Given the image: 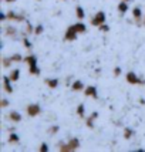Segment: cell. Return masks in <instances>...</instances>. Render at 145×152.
<instances>
[{"label":"cell","instance_id":"31","mask_svg":"<svg viewBox=\"0 0 145 152\" xmlns=\"http://www.w3.org/2000/svg\"><path fill=\"white\" fill-rule=\"evenodd\" d=\"M98 28H100V30H101V31H108V30H110V27L107 26L105 23H104V24H101V26H100Z\"/></svg>","mask_w":145,"mask_h":152},{"label":"cell","instance_id":"2","mask_svg":"<svg viewBox=\"0 0 145 152\" xmlns=\"http://www.w3.org/2000/svg\"><path fill=\"white\" fill-rule=\"evenodd\" d=\"M24 63L29 66V73L33 74V75H39L40 68L37 67V58H36L34 56H27V57H24Z\"/></svg>","mask_w":145,"mask_h":152},{"label":"cell","instance_id":"24","mask_svg":"<svg viewBox=\"0 0 145 152\" xmlns=\"http://www.w3.org/2000/svg\"><path fill=\"white\" fill-rule=\"evenodd\" d=\"M43 31H44V27L41 26V24H39V26L34 27V34H36V36H40V34H43Z\"/></svg>","mask_w":145,"mask_h":152},{"label":"cell","instance_id":"5","mask_svg":"<svg viewBox=\"0 0 145 152\" xmlns=\"http://www.w3.org/2000/svg\"><path fill=\"white\" fill-rule=\"evenodd\" d=\"M26 113L29 117H37L41 113V108H40L39 104H30V105H27Z\"/></svg>","mask_w":145,"mask_h":152},{"label":"cell","instance_id":"32","mask_svg":"<svg viewBox=\"0 0 145 152\" xmlns=\"http://www.w3.org/2000/svg\"><path fill=\"white\" fill-rule=\"evenodd\" d=\"M119 74H121V68H119V67H115V68H114V75L118 77Z\"/></svg>","mask_w":145,"mask_h":152},{"label":"cell","instance_id":"16","mask_svg":"<svg viewBox=\"0 0 145 152\" xmlns=\"http://www.w3.org/2000/svg\"><path fill=\"white\" fill-rule=\"evenodd\" d=\"M74 26V28L77 30V33H86L87 31V27H86V24L84 23H75V24H72Z\"/></svg>","mask_w":145,"mask_h":152},{"label":"cell","instance_id":"36","mask_svg":"<svg viewBox=\"0 0 145 152\" xmlns=\"http://www.w3.org/2000/svg\"><path fill=\"white\" fill-rule=\"evenodd\" d=\"M125 1H130V0H125Z\"/></svg>","mask_w":145,"mask_h":152},{"label":"cell","instance_id":"35","mask_svg":"<svg viewBox=\"0 0 145 152\" xmlns=\"http://www.w3.org/2000/svg\"><path fill=\"white\" fill-rule=\"evenodd\" d=\"M144 26H145V19H144Z\"/></svg>","mask_w":145,"mask_h":152},{"label":"cell","instance_id":"30","mask_svg":"<svg viewBox=\"0 0 145 152\" xmlns=\"http://www.w3.org/2000/svg\"><path fill=\"white\" fill-rule=\"evenodd\" d=\"M34 33V28L30 23H27V34H33Z\"/></svg>","mask_w":145,"mask_h":152},{"label":"cell","instance_id":"12","mask_svg":"<svg viewBox=\"0 0 145 152\" xmlns=\"http://www.w3.org/2000/svg\"><path fill=\"white\" fill-rule=\"evenodd\" d=\"M44 83H46V84L50 87L51 90H54V88H57V87H59V80H57V78H46V81H44Z\"/></svg>","mask_w":145,"mask_h":152},{"label":"cell","instance_id":"13","mask_svg":"<svg viewBox=\"0 0 145 152\" xmlns=\"http://www.w3.org/2000/svg\"><path fill=\"white\" fill-rule=\"evenodd\" d=\"M98 118V113H92L91 117H88L86 121V124L88 128H94V119H97Z\"/></svg>","mask_w":145,"mask_h":152},{"label":"cell","instance_id":"9","mask_svg":"<svg viewBox=\"0 0 145 152\" xmlns=\"http://www.w3.org/2000/svg\"><path fill=\"white\" fill-rule=\"evenodd\" d=\"M7 19L14 20V21H24V16L23 14H16L14 12H9L7 13Z\"/></svg>","mask_w":145,"mask_h":152},{"label":"cell","instance_id":"33","mask_svg":"<svg viewBox=\"0 0 145 152\" xmlns=\"http://www.w3.org/2000/svg\"><path fill=\"white\" fill-rule=\"evenodd\" d=\"M6 19H7V14H4V13L0 14V20H1V21H4Z\"/></svg>","mask_w":145,"mask_h":152},{"label":"cell","instance_id":"14","mask_svg":"<svg viewBox=\"0 0 145 152\" xmlns=\"http://www.w3.org/2000/svg\"><path fill=\"white\" fill-rule=\"evenodd\" d=\"M118 12L121 14H125L128 12V3H127L125 0H122L121 3H118Z\"/></svg>","mask_w":145,"mask_h":152},{"label":"cell","instance_id":"25","mask_svg":"<svg viewBox=\"0 0 145 152\" xmlns=\"http://www.w3.org/2000/svg\"><path fill=\"white\" fill-rule=\"evenodd\" d=\"M1 63H3V67H4V68H9V67H10V64H12L13 61H12L10 58H6V57H3V61H1Z\"/></svg>","mask_w":145,"mask_h":152},{"label":"cell","instance_id":"26","mask_svg":"<svg viewBox=\"0 0 145 152\" xmlns=\"http://www.w3.org/2000/svg\"><path fill=\"white\" fill-rule=\"evenodd\" d=\"M39 151L40 152H47V151H48V145H47L46 142H41V144H40V146H39Z\"/></svg>","mask_w":145,"mask_h":152},{"label":"cell","instance_id":"19","mask_svg":"<svg viewBox=\"0 0 145 152\" xmlns=\"http://www.w3.org/2000/svg\"><path fill=\"white\" fill-rule=\"evenodd\" d=\"M77 115L80 118H86V107H84V104H80L77 107Z\"/></svg>","mask_w":145,"mask_h":152},{"label":"cell","instance_id":"1","mask_svg":"<svg viewBox=\"0 0 145 152\" xmlns=\"http://www.w3.org/2000/svg\"><path fill=\"white\" fill-rule=\"evenodd\" d=\"M80 148V141L77 138H71L68 142L66 144H60L59 145V149L61 152H71V151H75Z\"/></svg>","mask_w":145,"mask_h":152},{"label":"cell","instance_id":"7","mask_svg":"<svg viewBox=\"0 0 145 152\" xmlns=\"http://www.w3.org/2000/svg\"><path fill=\"white\" fill-rule=\"evenodd\" d=\"M12 80H10V77H7V75H4L3 77V90L6 91L7 94H12L13 93V87H12Z\"/></svg>","mask_w":145,"mask_h":152},{"label":"cell","instance_id":"18","mask_svg":"<svg viewBox=\"0 0 145 152\" xmlns=\"http://www.w3.org/2000/svg\"><path fill=\"white\" fill-rule=\"evenodd\" d=\"M10 80L12 81H17V80L20 78V70L19 68H14V70H12V73H10Z\"/></svg>","mask_w":145,"mask_h":152},{"label":"cell","instance_id":"4","mask_svg":"<svg viewBox=\"0 0 145 152\" xmlns=\"http://www.w3.org/2000/svg\"><path fill=\"white\" fill-rule=\"evenodd\" d=\"M104 23H105V13H104V12H98V13H97L91 19V24H92V26L100 27L101 24H104Z\"/></svg>","mask_w":145,"mask_h":152},{"label":"cell","instance_id":"34","mask_svg":"<svg viewBox=\"0 0 145 152\" xmlns=\"http://www.w3.org/2000/svg\"><path fill=\"white\" fill-rule=\"evenodd\" d=\"M6 3H12V1H16V0H4Z\"/></svg>","mask_w":145,"mask_h":152},{"label":"cell","instance_id":"11","mask_svg":"<svg viewBox=\"0 0 145 152\" xmlns=\"http://www.w3.org/2000/svg\"><path fill=\"white\" fill-rule=\"evenodd\" d=\"M9 118L12 119L13 122H20L21 121V114L19 111H12V113L9 114Z\"/></svg>","mask_w":145,"mask_h":152},{"label":"cell","instance_id":"15","mask_svg":"<svg viewBox=\"0 0 145 152\" xmlns=\"http://www.w3.org/2000/svg\"><path fill=\"white\" fill-rule=\"evenodd\" d=\"M71 90L72 91H81V90H84V84L77 80V81H74L71 84Z\"/></svg>","mask_w":145,"mask_h":152},{"label":"cell","instance_id":"28","mask_svg":"<svg viewBox=\"0 0 145 152\" xmlns=\"http://www.w3.org/2000/svg\"><path fill=\"white\" fill-rule=\"evenodd\" d=\"M0 105H1V108H6V107H9V99H7V98H1V101H0Z\"/></svg>","mask_w":145,"mask_h":152},{"label":"cell","instance_id":"22","mask_svg":"<svg viewBox=\"0 0 145 152\" xmlns=\"http://www.w3.org/2000/svg\"><path fill=\"white\" fill-rule=\"evenodd\" d=\"M10 60H12L13 63H20V61H24L23 56H21V54H19V53L12 54V56H10Z\"/></svg>","mask_w":145,"mask_h":152},{"label":"cell","instance_id":"17","mask_svg":"<svg viewBox=\"0 0 145 152\" xmlns=\"http://www.w3.org/2000/svg\"><path fill=\"white\" fill-rule=\"evenodd\" d=\"M16 33H17L16 27H12V26H7L6 30H4V34H6L7 37H13V36H16Z\"/></svg>","mask_w":145,"mask_h":152},{"label":"cell","instance_id":"37","mask_svg":"<svg viewBox=\"0 0 145 152\" xmlns=\"http://www.w3.org/2000/svg\"><path fill=\"white\" fill-rule=\"evenodd\" d=\"M3 1H4V0H3Z\"/></svg>","mask_w":145,"mask_h":152},{"label":"cell","instance_id":"29","mask_svg":"<svg viewBox=\"0 0 145 152\" xmlns=\"http://www.w3.org/2000/svg\"><path fill=\"white\" fill-rule=\"evenodd\" d=\"M48 132L51 134V135H54V134H57V132H59V126H56V125L51 126V128L48 129Z\"/></svg>","mask_w":145,"mask_h":152},{"label":"cell","instance_id":"27","mask_svg":"<svg viewBox=\"0 0 145 152\" xmlns=\"http://www.w3.org/2000/svg\"><path fill=\"white\" fill-rule=\"evenodd\" d=\"M23 44L26 46L27 50H30V48H31V43L29 41V39H27V37H23Z\"/></svg>","mask_w":145,"mask_h":152},{"label":"cell","instance_id":"6","mask_svg":"<svg viewBox=\"0 0 145 152\" xmlns=\"http://www.w3.org/2000/svg\"><path fill=\"white\" fill-rule=\"evenodd\" d=\"M77 30L74 28V26H70L66 30V34H64V40L66 41H72V40L77 39Z\"/></svg>","mask_w":145,"mask_h":152},{"label":"cell","instance_id":"10","mask_svg":"<svg viewBox=\"0 0 145 152\" xmlns=\"http://www.w3.org/2000/svg\"><path fill=\"white\" fill-rule=\"evenodd\" d=\"M132 17H134V20H135L137 23L141 21V19H142V12H141L139 7H134V9H132Z\"/></svg>","mask_w":145,"mask_h":152},{"label":"cell","instance_id":"23","mask_svg":"<svg viewBox=\"0 0 145 152\" xmlns=\"http://www.w3.org/2000/svg\"><path fill=\"white\" fill-rule=\"evenodd\" d=\"M132 135H134V131H132L131 128H125L124 129V138L125 139H130Z\"/></svg>","mask_w":145,"mask_h":152},{"label":"cell","instance_id":"8","mask_svg":"<svg viewBox=\"0 0 145 152\" xmlns=\"http://www.w3.org/2000/svg\"><path fill=\"white\" fill-rule=\"evenodd\" d=\"M84 95L86 97H92V98H97L98 95H97V88L94 86H88L84 88Z\"/></svg>","mask_w":145,"mask_h":152},{"label":"cell","instance_id":"20","mask_svg":"<svg viewBox=\"0 0 145 152\" xmlns=\"http://www.w3.org/2000/svg\"><path fill=\"white\" fill-rule=\"evenodd\" d=\"M75 16H77V17H78L80 20H81V19H84V17H86V13H84V9H83L81 6H77V7H75Z\"/></svg>","mask_w":145,"mask_h":152},{"label":"cell","instance_id":"21","mask_svg":"<svg viewBox=\"0 0 145 152\" xmlns=\"http://www.w3.org/2000/svg\"><path fill=\"white\" fill-rule=\"evenodd\" d=\"M19 141H20V137L17 135V134H14L13 131H12V134L9 135V142H10V144H17Z\"/></svg>","mask_w":145,"mask_h":152},{"label":"cell","instance_id":"3","mask_svg":"<svg viewBox=\"0 0 145 152\" xmlns=\"http://www.w3.org/2000/svg\"><path fill=\"white\" fill-rule=\"evenodd\" d=\"M125 80H127V83L128 84H145V81L144 80H141L139 77H137V74L134 73V71H130V73H127V75H125Z\"/></svg>","mask_w":145,"mask_h":152}]
</instances>
